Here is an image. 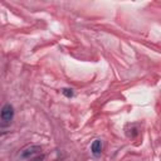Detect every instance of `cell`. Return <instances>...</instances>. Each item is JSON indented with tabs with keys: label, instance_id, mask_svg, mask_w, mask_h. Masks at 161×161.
Listing matches in <instances>:
<instances>
[{
	"label": "cell",
	"instance_id": "cell-1",
	"mask_svg": "<svg viewBox=\"0 0 161 161\" xmlns=\"http://www.w3.org/2000/svg\"><path fill=\"white\" fill-rule=\"evenodd\" d=\"M40 151H42V147L39 145H28V146H25L24 148L20 150L19 156L23 160H28V158H33L34 156L40 153Z\"/></svg>",
	"mask_w": 161,
	"mask_h": 161
},
{
	"label": "cell",
	"instance_id": "cell-2",
	"mask_svg": "<svg viewBox=\"0 0 161 161\" xmlns=\"http://www.w3.org/2000/svg\"><path fill=\"white\" fill-rule=\"evenodd\" d=\"M14 117V108L11 104L6 103L3 108H1V119L4 122H11Z\"/></svg>",
	"mask_w": 161,
	"mask_h": 161
},
{
	"label": "cell",
	"instance_id": "cell-3",
	"mask_svg": "<svg viewBox=\"0 0 161 161\" xmlns=\"http://www.w3.org/2000/svg\"><path fill=\"white\" fill-rule=\"evenodd\" d=\"M91 151H92L93 156H96V157L101 156V152H102V142H101V140H94V141L92 142V145H91Z\"/></svg>",
	"mask_w": 161,
	"mask_h": 161
},
{
	"label": "cell",
	"instance_id": "cell-4",
	"mask_svg": "<svg viewBox=\"0 0 161 161\" xmlns=\"http://www.w3.org/2000/svg\"><path fill=\"white\" fill-rule=\"evenodd\" d=\"M62 93H63L65 97H68V98L73 97V89H70V88H64V89L62 91Z\"/></svg>",
	"mask_w": 161,
	"mask_h": 161
}]
</instances>
